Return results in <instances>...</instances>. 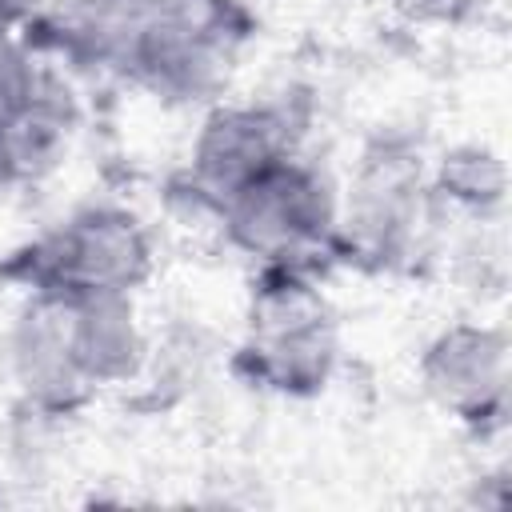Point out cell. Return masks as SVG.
Returning <instances> with one entry per match:
<instances>
[{
	"mask_svg": "<svg viewBox=\"0 0 512 512\" xmlns=\"http://www.w3.org/2000/svg\"><path fill=\"white\" fill-rule=\"evenodd\" d=\"M340 360V328L320 272L256 268L244 336L232 352V372L260 392L308 400L320 396Z\"/></svg>",
	"mask_w": 512,
	"mask_h": 512,
	"instance_id": "1",
	"label": "cell"
},
{
	"mask_svg": "<svg viewBox=\"0 0 512 512\" xmlns=\"http://www.w3.org/2000/svg\"><path fill=\"white\" fill-rule=\"evenodd\" d=\"M156 244L148 224L120 204H84L8 252L0 280L24 296L92 300L136 296L152 280Z\"/></svg>",
	"mask_w": 512,
	"mask_h": 512,
	"instance_id": "2",
	"label": "cell"
},
{
	"mask_svg": "<svg viewBox=\"0 0 512 512\" xmlns=\"http://www.w3.org/2000/svg\"><path fill=\"white\" fill-rule=\"evenodd\" d=\"M212 220L256 268H308L324 276L328 264H340V188L304 152L248 180Z\"/></svg>",
	"mask_w": 512,
	"mask_h": 512,
	"instance_id": "3",
	"label": "cell"
},
{
	"mask_svg": "<svg viewBox=\"0 0 512 512\" xmlns=\"http://www.w3.org/2000/svg\"><path fill=\"white\" fill-rule=\"evenodd\" d=\"M436 208L440 200L432 192L420 144L408 136L372 140L340 192V260L372 272L408 268L416 256H424Z\"/></svg>",
	"mask_w": 512,
	"mask_h": 512,
	"instance_id": "4",
	"label": "cell"
},
{
	"mask_svg": "<svg viewBox=\"0 0 512 512\" xmlns=\"http://www.w3.org/2000/svg\"><path fill=\"white\" fill-rule=\"evenodd\" d=\"M300 124L304 120L288 100L216 104L192 140L184 188L208 216H216L232 192L300 152Z\"/></svg>",
	"mask_w": 512,
	"mask_h": 512,
	"instance_id": "5",
	"label": "cell"
},
{
	"mask_svg": "<svg viewBox=\"0 0 512 512\" xmlns=\"http://www.w3.org/2000/svg\"><path fill=\"white\" fill-rule=\"evenodd\" d=\"M424 396L472 432H496L508 416L512 344L500 324L456 320L440 328L416 364Z\"/></svg>",
	"mask_w": 512,
	"mask_h": 512,
	"instance_id": "6",
	"label": "cell"
},
{
	"mask_svg": "<svg viewBox=\"0 0 512 512\" xmlns=\"http://www.w3.org/2000/svg\"><path fill=\"white\" fill-rule=\"evenodd\" d=\"M8 372L32 416H72L96 396L72 352L68 304L52 296H24L8 332Z\"/></svg>",
	"mask_w": 512,
	"mask_h": 512,
	"instance_id": "7",
	"label": "cell"
},
{
	"mask_svg": "<svg viewBox=\"0 0 512 512\" xmlns=\"http://www.w3.org/2000/svg\"><path fill=\"white\" fill-rule=\"evenodd\" d=\"M72 352L80 372L96 392L132 384L148 368V336L140 328L132 296H92V300H64Z\"/></svg>",
	"mask_w": 512,
	"mask_h": 512,
	"instance_id": "8",
	"label": "cell"
},
{
	"mask_svg": "<svg viewBox=\"0 0 512 512\" xmlns=\"http://www.w3.org/2000/svg\"><path fill=\"white\" fill-rule=\"evenodd\" d=\"M72 132L76 104L52 76H44V84L0 124V180L40 184L64 164Z\"/></svg>",
	"mask_w": 512,
	"mask_h": 512,
	"instance_id": "9",
	"label": "cell"
},
{
	"mask_svg": "<svg viewBox=\"0 0 512 512\" xmlns=\"http://www.w3.org/2000/svg\"><path fill=\"white\" fill-rule=\"evenodd\" d=\"M432 192L440 204L464 208L472 216H488L504 208V192H508V176H504V160L484 148V144H456L448 148L432 168Z\"/></svg>",
	"mask_w": 512,
	"mask_h": 512,
	"instance_id": "10",
	"label": "cell"
},
{
	"mask_svg": "<svg viewBox=\"0 0 512 512\" xmlns=\"http://www.w3.org/2000/svg\"><path fill=\"white\" fill-rule=\"evenodd\" d=\"M44 68L32 56V44L16 36H0V124L44 84Z\"/></svg>",
	"mask_w": 512,
	"mask_h": 512,
	"instance_id": "11",
	"label": "cell"
},
{
	"mask_svg": "<svg viewBox=\"0 0 512 512\" xmlns=\"http://www.w3.org/2000/svg\"><path fill=\"white\" fill-rule=\"evenodd\" d=\"M392 4L420 24H464L480 12L484 0H392Z\"/></svg>",
	"mask_w": 512,
	"mask_h": 512,
	"instance_id": "12",
	"label": "cell"
},
{
	"mask_svg": "<svg viewBox=\"0 0 512 512\" xmlns=\"http://www.w3.org/2000/svg\"><path fill=\"white\" fill-rule=\"evenodd\" d=\"M24 24V4L20 0H0V36H16Z\"/></svg>",
	"mask_w": 512,
	"mask_h": 512,
	"instance_id": "13",
	"label": "cell"
},
{
	"mask_svg": "<svg viewBox=\"0 0 512 512\" xmlns=\"http://www.w3.org/2000/svg\"><path fill=\"white\" fill-rule=\"evenodd\" d=\"M232 4H240V8H248V12H256V4H260V0H232Z\"/></svg>",
	"mask_w": 512,
	"mask_h": 512,
	"instance_id": "14",
	"label": "cell"
}]
</instances>
